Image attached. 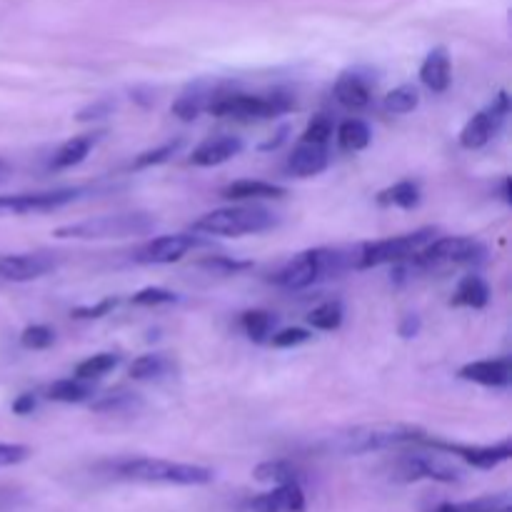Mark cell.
I'll list each match as a JSON object with an SVG mask.
<instances>
[{
  "label": "cell",
  "instance_id": "30",
  "mask_svg": "<svg viewBox=\"0 0 512 512\" xmlns=\"http://www.w3.org/2000/svg\"><path fill=\"white\" fill-rule=\"evenodd\" d=\"M173 370V363H170L165 355L160 353H150V355H140L130 363L128 375L133 380H160Z\"/></svg>",
  "mask_w": 512,
  "mask_h": 512
},
{
  "label": "cell",
  "instance_id": "19",
  "mask_svg": "<svg viewBox=\"0 0 512 512\" xmlns=\"http://www.w3.org/2000/svg\"><path fill=\"white\" fill-rule=\"evenodd\" d=\"M243 140L238 135H218V138H208L205 143H200L198 148L190 155V165L195 168H215V165H223L228 160H233L235 155L243 153Z\"/></svg>",
  "mask_w": 512,
  "mask_h": 512
},
{
  "label": "cell",
  "instance_id": "14",
  "mask_svg": "<svg viewBox=\"0 0 512 512\" xmlns=\"http://www.w3.org/2000/svg\"><path fill=\"white\" fill-rule=\"evenodd\" d=\"M58 268V258L50 253L0 255V280L5 283H30Z\"/></svg>",
  "mask_w": 512,
  "mask_h": 512
},
{
  "label": "cell",
  "instance_id": "16",
  "mask_svg": "<svg viewBox=\"0 0 512 512\" xmlns=\"http://www.w3.org/2000/svg\"><path fill=\"white\" fill-rule=\"evenodd\" d=\"M373 88L375 80L368 73H363V70H345L335 80V98H338L343 108L363 110L373 100Z\"/></svg>",
  "mask_w": 512,
  "mask_h": 512
},
{
  "label": "cell",
  "instance_id": "6",
  "mask_svg": "<svg viewBox=\"0 0 512 512\" xmlns=\"http://www.w3.org/2000/svg\"><path fill=\"white\" fill-rule=\"evenodd\" d=\"M295 108L293 95L283 93V90H273L265 95H250V93H223L213 100L208 108L210 115L215 118H233V120H268L278 118V115L288 113Z\"/></svg>",
  "mask_w": 512,
  "mask_h": 512
},
{
  "label": "cell",
  "instance_id": "42",
  "mask_svg": "<svg viewBox=\"0 0 512 512\" xmlns=\"http://www.w3.org/2000/svg\"><path fill=\"white\" fill-rule=\"evenodd\" d=\"M118 305H120V298H105L95 305H83V308H75L70 315L78 320H95V318H103V315H108L110 310H115Z\"/></svg>",
  "mask_w": 512,
  "mask_h": 512
},
{
  "label": "cell",
  "instance_id": "47",
  "mask_svg": "<svg viewBox=\"0 0 512 512\" xmlns=\"http://www.w3.org/2000/svg\"><path fill=\"white\" fill-rule=\"evenodd\" d=\"M288 133H290V128H280V133L275 135V138H270L268 143L260 145V150H278L280 145H283L285 140H288Z\"/></svg>",
  "mask_w": 512,
  "mask_h": 512
},
{
  "label": "cell",
  "instance_id": "11",
  "mask_svg": "<svg viewBox=\"0 0 512 512\" xmlns=\"http://www.w3.org/2000/svg\"><path fill=\"white\" fill-rule=\"evenodd\" d=\"M205 240L200 235H188V233H175V235H160L153 238L150 243H145L143 248L135 250L133 260L140 265H170L178 263L180 258L190 253L195 248H203Z\"/></svg>",
  "mask_w": 512,
  "mask_h": 512
},
{
  "label": "cell",
  "instance_id": "18",
  "mask_svg": "<svg viewBox=\"0 0 512 512\" xmlns=\"http://www.w3.org/2000/svg\"><path fill=\"white\" fill-rule=\"evenodd\" d=\"M250 512H303L305 493L300 483L275 485L273 490L263 495H255L248 503Z\"/></svg>",
  "mask_w": 512,
  "mask_h": 512
},
{
  "label": "cell",
  "instance_id": "13",
  "mask_svg": "<svg viewBox=\"0 0 512 512\" xmlns=\"http://www.w3.org/2000/svg\"><path fill=\"white\" fill-rule=\"evenodd\" d=\"M423 445H430L433 450H443V453L458 455L465 463H470L473 468L480 470H493L500 463H508L512 458V443L503 440L498 445H460V443H443V440H433L425 435Z\"/></svg>",
  "mask_w": 512,
  "mask_h": 512
},
{
  "label": "cell",
  "instance_id": "9",
  "mask_svg": "<svg viewBox=\"0 0 512 512\" xmlns=\"http://www.w3.org/2000/svg\"><path fill=\"white\" fill-rule=\"evenodd\" d=\"M510 115V98L508 93H498V98L490 105H485L480 113H475L473 118L465 123V128L460 130V145L465 150H478L483 145H488L495 135L503 130L505 120Z\"/></svg>",
  "mask_w": 512,
  "mask_h": 512
},
{
  "label": "cell",
  "instance_id": "46",
  "mask_svg": "<svg viewBox=\"0 0 512 512\" xmlns=\"http://www.w3.org/2000/svg\"><path fill=\"white\" fill-rule=\"evenodd\" d=\"M38 408V398L33 393H23L13 400V413L15 415H30Z\"/></svg>",
  "mask_w": 512,
  "mask_h": 512
},
{
  "label": "cell",
  "instance_id": "2",
  "mask_svg": "<svg viewBox=\"0 0 512 512\" xmlns=\"http://www.w3.org/2000/svg\"><path fill=\"white\" fill-rule=\"evenodd\" d=\"M425 430L418 425L408 423H378V425H360V428L348 430L333 440V448L345 455H365L378 453V450L398 448V445L423 443Z\"/></svg>",
  "mask_w": 512,
  "mask_h": 512
},
{
  "label": "cell",
  "instance_id": "20",
  "mask_svg": "<svg viewBox=\"0 0 512 512\" xmlns=\"http://www.w3.org/2000/svg\"><path fill=\"white\" fill-rule=\"evenodd\" d=\"M330 163V155L325 145H313V143H300L298 148L290 153L285 170H288L293 178H313L320 175Z\"/></svg>",
  "mask_w": 512,
  "mask_h": 512
},
{
  "label": "cell",
  "instance_id": "21",
  "mask_svg": "<svg viewBox=\"0 0 512 512\" xmlns=\"http://www.w3.org/2000/svg\"><path fill=\"white\" fill-rule=\"evenodd\" d=\"M420 80L428 90L433 93H445L450 88V80H453V63H450L448 48L438 45L428 53V58L420 65Z\"/></svg>",
  "mask_w": 512,
  "mask_h": 512
},
{
  "label": "cell",
  "instance_id": "3",
  "mask_svg": "<svg viewBox=\"0 0 512 512\" xmlns=\"http://www.w3.org/2000/svg\"><path fill=\"white\" fill-rule=\"evenodd\" d=\"M278 215L258 205H235V208H218L213 213L200 215L193 223V233L223 235V238H240L273 230L278 225Z\"/></svg>",
  "mask_w": 512,
  "mask_h": 512
},
{
  "label": "cell",
  "instance_id": "34",
  "mask_svg": "<svg viewBox=\"0 0 512 512\" xmlns=\"http://www.w3.org/2000/svg\"><path fill=\"white\" fill-rule=\"evenodd\" d=\"M118 365H120V355L98 353V355H93V358L78 363V368H75V378H80V380L103 378V375H108L110 370H115Z\"/></svg>",
  "mask_w": 512,
  "mask_h": 512
},
{
  "label": "cell",
  "instance_id": "23",
  "mask_svg": "<svg viewBox=\"0 0 512 512\" xmlns=\"http://www.w3.org/2000/svg\"><path fill=\"white\" fill-rule=\"evenodd\" d=\"M450 303H453L455 308H473V310L485 308V305L490 303V285L485 283V278H480V275L475 273L465 275V278L458 283V288H455L453 300H450Z\"/></svg>",
  "mask_w": 512,
  "mask_h": 512
},
{
  "label": "cell",
  "instance_id": "8",
  "mask_svg": "<svg viewBox=\"0 0 512 512\" xmlns=\"http://www.w3.org/2000/svg\"><path fill=\"white\" fill-rule=\"evenodd\" d=\"M485 245L465 235H445L433 238L418 255H413V265L420 268H440V265H465L483 260Z\"/></svg>",
  "mask_w": 512,
  "mask_h": 512
},
{
  "label": "cell",
  "instance_id": "38",
  "mask_svg": "<svg viewBox=\"0 0 512 512\" xmlns=\"http://www.w3.org/2000/svg\"><path fill=\"white\" fill-rule=\"evenodd\" d=\"M55 343V330L48 325H28L20 333V345L25 350H45Z\"/></svg>",
  "mask_w": 512,
  "mask_h": 512
},
{
  "label": "cell",
  "instance_id": "32",
  "mask_svg": "<svg viewBox=\"0 0 512 512\" xmlns=\"http://www.w3.org/2000/svg\"><path fill=\"white\" fill-rule=\"evenodd\" d=\"M343 318H345L343 303H340V300H328V303L310 310L308 325L315 330H325V333H330V330H338L340 325H343Z\"/></svg>",
  "mask_w": 512,
  "mask_h": 512
},
{
  "label": "cell",
  "instance_id": "43",
  "mask_svg": "<svg viewBox=\"0 0 512 512\" xmlns=\"http://www.w3.org/2000/svg\"><path fill=\"white\" fill-rule=\"evenodd\" d=\"M30 450L25 445H13V443H0V468H10V465H18L23 460H28Z\"/></svg>",
  "mask_w": 512,
  "mask_h": 512
},
{
  "label": "cell",
  "instance_id": "5",
  "mask_svg": "<svg viewBox=\"0 0 512 512\" xmlns=\"http://www.w3.org/2000/svg\"><path fill=\"white\" fill-rule=\"evenodd\" d=\"M155 228V218L148 213H118L100 215L93 220H80V223L60 225L55 228L58 240H118L145 235Z\"/></svg>",
  "mask_w": 512,
  "mask_h": 512
},
{
  "label": "cell",
  "instance_id": "24",
  "mask_svg": "<svg viewBox=\"0 0 512 512\" xmlns=\"http://www.w3.org/2000/svg\"><path fill=\"white\" fill-rule=\"evenodd\" d=\"M288 190L265 180H235L225 185L223 198L228 200H260V198H285Z\"/></svg>",
  "mask_w": 512,
  "mask_h": 512
},
{
  "label": "cell",
  "instance_id": "15",
  "mask_svg": "<svg viewBox=\"0 0 512 512\" xmlns=\"http://www.w3.org/2000/svg\"><path fill=\"white\" fill-rule=\"evenodd\" d=\"M220 93H223V88H220V83H213V80L190 83L173 103V115L183 120V123H193L200 113H208V108Z\"/></svg>",
  "mask_w": 512,
  "mask_h": 512
},
{
  "label": "cell",
  "instance_id": "25",
  "mask_svg": "<svg viewBox=\"0 0 512 512\" xmlns=\"http://www.w3.org/2000/svg\"><path fill=\"white\" fill-rule=\"evenodd\" d=\"M420 185L413 183V180H400V183L390 185V188L380 190L378 193V205L383 208H403L413 210L420 205Z\"/></svg>",
  "mask_w": 512,
  "mask_h": 512
},
{
  "label": "cell",
  "instance_id": "35",
  "mask_svg": "<svg viewBox=\"0 0 512 512\" xmlns=\"http://www.w3.org/2000/svg\"><path fill=\"white\" fill-rule=\"evenodd\" d=\"M198 268L208 270V273L213 275H238L243 273V270L253 268V263H250V260L228 258V255H210V258L200 260Z\"/></svg>",
  "mask_w": 512,
  "mask_h": 512
},
{
  "label": "cell",
  "instance_id": "28",
  "mask_svg": "<svg viewBox=\"0 0 512 512\" xmlns=\"http://www.w3.org/2000/svg\"><path fill=\"white\" fill-rule=\"evenodd\" d=\"M253 478L258 483L268 485H285V483H300V470L295 468L288 460H268V463H260L253 470Z\"/></svg>",
  "mask_w": 512,
  "mask_h": 512
},
{
  "label": "cell",
  "instance_id": "45",
  "mask_svg": "<svg viewBox=\"0 0 512 512\" xmlns=\"http://www.w3.org/2000/svg\"><path fill=\"white\" fill-rule=\"evenodd\" d=\"M110 108H113V103H110V100H100V103H95V105H90V108L80 110L78 120H83V123H85V120H98V118H103V115H108Z\"/></svg>",
  "mask_w": 512,
  "mask_h": 512
},
{
  "label": "cell",
  "instance_id": "40",
  "mask_svg": "<svg viewBox=\"0 0 512 512\" xmlns=\"http://www.w3.org/2000/svg\"><path fill=\"white\" fill-rule=\"evenodd\" d=\"M135 405H140V400L135 398L133 393H110L103 395V398H100L98 403L90 405V408L98 410V413H123V410L135 408Z\"/></svg>",
  "mask_w": 512,
  "mask_h": 512
},
{
  "label": "cell",
  "instance_id": "31",
  "mask_svg": "<svg viewBox=\"0 0 512 512\" xmlns=\"http://www.w3.org/2000/svg\"><path fill=\"white\" fill-rule=\"evenodd\" d=\"M435 512H512L510 493L488 495V498H478L473 503H445Z\"/></svg>",
  "mask_w": 512,
  "mask_h": 512
},
{
  "label": "cell",
  "instance_id": "26",
  "mask_svg": "<svg viewBox=\"0 0 512 512\" xmlns=\"http://www.w3.org/2000/svg\"><path fill=\"white\" fill-rule=\"evenodd\" d=\"M370 140H373V130H370V125L365 120L350 118L345 123H340L338 145L345 153H360V150L368 148Z\"/></svg>",
  "mask_w": 512,
  "mask_h": 512
},
{
  "label": "cell",
  "instance_id": "39",
  "mask_svg": "<svg viewBox=\"0 0 512 512\" xmlns=\"http://www.w3.org/2000/svg\"><path fill=\"white\" fill-rule=\"evenodd\" d=\"M130 303L140 305V308H155V305L178 303V295L168 288H143L130 298Z\"/></svg>",
  "mask_w": 512,
  "mask_h": 512
},
{
  "label": "cell",
  "instance_id": "7",
  "mask_svg": "<svg viewBox=\"0 0 512 512\" xmlns=\"http://www.w3.org/2000/svg\"><path fill=\"white\" fill-rule=\"evenodd\" d=\"M438 235V228H420L413 233L395 235V238L373 240V243L358 245V260H355V270H370L380 268V265H395L408 263L413 255H418L430 240Z\"/></svg>",
  "mask_w": 512,
  "mask_h": 512
},
{
  "label": "cell",
  "instance_id": "17",
  "mask_svg": "<svg viewBox=\"0 0 512 512\" xmlns=\"http://www.w3.org/2000/svg\"><path fill=\"white\" fill-rule=\"evenodd\" d=\"M460 380L485 385V388H510L512 385V363L510 358L498 360H475L458 370Z\"/></svg>",
  "mask_w": 512,
  "mask_h": 512
},
{
  "label": "cell",
  "instance_id": "22",
  "mask_svg": "<svg viewBox=\"0 0 512 512\" xmlns=\"http://www.w3.org/2000/svg\"><path fill=\"white\" fill-rule=\"evenodd\" d=\"M100 133H85V135H75V138L65 140L58 150L50 158V168L53 170H68L75 168V165L83 163L88 158V153L93 150V145L98 143Z\"/></svg>",
  "mask_w": 512,
  "mask_h": 512
},
{
  "label": "cell",
  "instance_id": "4",
  "mask_svg": "<svg viewBox=\"0 0 512 512\" xmlns=\"http://www.w3.org/2000/svg\"><path fill=\"white\" fill-rule=\"evenodd\" d=\"M115 473L135 483H165V485H208L215 473L203 465L173 463L160 458H133L118 463Z\"/></svg>",
  "mask_w": 512,
  "mask_h": 512
},
{
  "label": "cell",
  "instance_id": "36",
  "mask_svg": "<svg viewBox=\"0 0 512 512\" xmlns=\"http://www.w3.org/2000/svg\"><path fill=\"white\" fill-rule=\"evenodd\" d=\"M335 130V120L330 118L328 113H318L313 115L308 125H305V133L300 143H313V145H325L330 138H333Z\"/></svg>",
  "mask_w": 512,
  "mask_h": 512
},
{
  "label": "cell",
  "instance_id": "10",
  "mask_svg": "<svg viewBox=\"0 0 512 512\" xmlns=\"http://www.w3.org/2000/svg\"><path fill=\"white\" fill-rule=\"evenodd\" d=\"M460 468L450 460H445L443 455H405L395 465L393 478L400 483H415V480H435V483H455L460 480Z\"/></svg>",
  "mask_w": 512,
  "mask_h": 512
},
{
  "label": "cell",
  "instance_id": "12",
  "mask_svg": "<svg viewBox=\"0 0 512 512\" xmlns=\"http://www.w3.org/2000/svg\"><path fill=\"white\" fill-rule=\"evenodd\" d=\"M78 188L45 190V193H15L0 195V213L5 215H28V213H50L63 205L78 200Z\"/></svg>",
  "mask_w": 512,
  "mask_h": 512
},
{
  "label": "cell",
  "instance_id": "27",
  "mask_svg": "<svg viewBox=\"0 0 512 512\" xmlns=\"http://www.w3.org/2000/svg\"><path fill=\"white\" fill-rule=\"evenodd\" d=\"M93 398V385H88V380L80 378H65L55 380L48 388V400H55V403H85V400Z\"/></svg>",
  "mask_w": 512,
  "mask_h": 512
},
{
  "label": "cell",
  "instance_id": "33",
  "mask_svg": "<svg viewBox=\"0 0 512 512\" xmlns=\"http://www.w3.org/2000/svg\"><path fill=\"white\" fill-rule=\"evenodd\" d=\"M418 103H420L418 88L410 83H405V85H398V88L390 90V93L385 95L383 108H385V113H390V115H405V113H413V110L418 108Z\"/></svg>",
  "mask_w": 512,
  "mask_h": 512
},
{
  "label": "cell",
  "instance_id": "37",
  "mask_svg": "<svg viewBox=\"0 0 512 512\" xmlns=\"http://www.w3.org/2000/svg\"><path fill=\"white\" fill-rule=\"evenodd\" d=\"M180 145H183V140H170V143L158 145V148L145 150V153H140L138 158H135L133 168H135V170H145V168H155V165L168 163V160L173 158L175 153H178Z\"/></svg>",
  "mask_w": 512,
  "mask_h": 512
},
{
  "label": "cell",
  "instance_id": "1",
  "mask_svg": "<svg viewBox=\"0 0 512 512\" xmlns=\"http://www.w3.org/2000/svg\"><path fill=\"white\" fill-rule=\"evenodd\" d=\"M358 248H313L293 255L275 275V283L285 290H305L310 285H318L323 280L338 278L345 270L355 268Z\"/></svg>",
  "mask_w": 512,
  "mask_h": 512
},
{
  "label": "cell",
  "instance_id": "41",
  "mask_svg": "<svg viewBox=\"0 0 512 512\" xmlns=\"http://www.w3.org/2000/svg\"><path fill=\"white\" fill-rule=\"evenodd\" d=\"M313 338V333L305 328H285L280 333L270 335L268 343L278 350H290V348H298V345H305L308 340Z\"/></svg>",
  "mask_w": 512,
  "mask_h": 512
},
{
  "label": "cell",
  "instance_id": "29",
  "mask_svg": "<svg viewBox=\"0 0 512 512\" xmlns=\"http://www.w3.org/2000/svg\"><path fill=\"white\" fill-rule=\"evenodd\" d=\"M240 325H243L245 335H248L253 343L263 345L268 343L270 335H273L278 318H275L273 313H268V310H248V313H243V318H240Z\"/></svg>",
  "mask_w": 512,
  "mask_h": 512
},
{
  "label": "cell",
  "instance_id": "44",
  "mask_svg": "<svg viewBox=\"0 0 512 512\" xmlns=\"http://www.w3.org/2000/svg\"><path fill=\"white\" fill-rule=\"evenodd\" d=\"M420 328H423V320H420V315L410 313V315H405L403 320H400L398 335H400V338L410 340V338H415V335L420 333Z\"/></svg>",
  "mask_w": 512,
  "mask_h": 512
}]
</instances>
